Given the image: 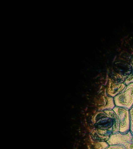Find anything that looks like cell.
<instances>
[{
    "label": "cell",
    "mask_w": 133,
    "mask_h": 149,
    "mask_svg": "<svg viewBox=\"0 0 133 149\" xmlns=\"http://www.w3.org/2000/svg\"><path fill=\"white\" fill-rule=\"evenodd\" d=\"M130 117V131L133 134V107L129 110Z\"/></svg>",
    "instance_id": "30bf717a"
},
{
    "label": "cell",
    "mask_w": 133,
    "mask_h": 149,
    "mask_svg": "<svg viewBox=\"0 0 133 149\" xmlns=\"http://www.w3.org/2000/svg\"><path fill=\"white\" fill-rule=\"evenodd\" d=\"M104 104L98 108L99 111H104L106 110H112L115 107L114 97L109 96H106L105 99Z\"/></svg>",
    "instance_id": "8992f818"
},
{
    "label": "cell",
    "mask_w": 133,
    "mask_h": 149,
    "mask_svg": "<svg viewBox=\"0 0 133 149\" xmlns=\"http://www.w3.org/2000/svg\"><path fill=\"white\" fill-rule=\"evenodd\" d=\"M105 149H126L122 146L120 145H111Z\"/></svg>",
    "instance_id": "8fae6325"
},
{
    "label": "cell",
    "mask_w": 133,
    "mask_h": 149,
    "mask_svg": "<svg viewBox=\"0 0 133 149\" xmlns=\"http://www.w3.org/2000/svg\"><path fill=\"white\" fill-rule=\"evenodd\" d=\"M109 145L107 142H95L94 144V149H105Z\"/></svg>",
    "instance_id": "9c48e42d"
},
{
    "label": "cell",
    "mask_w": 133,
    "mask_h": 149,
    "mask_svg": "<svg viewBox=\"0 0 133 149\" xmlns=\"http://www.w3.org/2000/svg\"><path fill=\"white\" fill-rule=\"evenodd\" d=\"M116 107L129 110L133 107V83L127 85L125 89L114 97Z\"/></svg>",
    "instance_id": "6da1fadb"
},
{
    "label": "cell",
    "mask_w": 133,
    "mask_h": 149,
    "mask_svg": "<svg viewBox=\"0 0 133 149\" xmlns=\"http://www.w3.org/2000/svg\"><path fill=\"white\" fill-rule=\"evenodd\" d=\"M103 111L113 121V134H114L120 132V124H119L118 118L115 112L113 110H106Z\"/></svg>",
    "instance_id": "5b68a950"
},
{
    "label": "cell",
    "mask_w": 133,
    "mask_h": 149,
    "mask_svg": "<svg viewBox=\"0 0 133 149\" xmlns=\"http://www.w3.org/2000/svg\"><path fill=\"white\" fill-rule=\"evenodd\" d=\"M127 86L124 83H116L112 78H109L106 87V92L108 96L114 97L121 93Z\"/></svg>",
    "instance_id": "277c9868"
},
{
    "label": "cell",
    "mask_w": 133,
    "mask_h": 149,
    "mask_svg": "<svg viewBox=\"0 0 133 149\" xmlns=\"http://www.w3.org/2000/svg\"><path fill=\"white\" fill-rule=\"evenodd\" d=\"M92 139L95 142H107L109 140L110 136H106L100 134L96 129L93 130L91 133Z\"/></svg>",
    "instance_id": "52a82bcc"
},
{
    "label": "cell",
    "mask_w": 133,
    "mask_h": 149,
    "mask_svg": "<svg viewBox=\"0 0 133 149\" xmlns=\"http://www.w3.org/2000/svg\"><path fill=\"white\" fill-rule=\"evenodd\" d=\"M132 58H133V54L132 55Z\"/></svg>",
    "instance_id": "7c38bea8"
},
{
    "label": "cell",
    "mask_w": 133,
    "mask_h": 149,
    "mask_svg": "<svg viewBox=\"0 0 133 149\" xmlns=\"http://www.w3.org/2000/svg\"><path fill=\"white\" fill-rule=\"evenodd\" d=\"M132 72L129 74L126 77L124 83L126 85H129V84L133 83V58L131 59Z\"/></svg>",
    "instance_id": "ba28073f"
},
{
    "label": "cell",
    "mask_w": 133,
    "mask_h": 149,
    "mask_svg": "<svg viewBox=\"0 0 133 149\" xmlns=\"http://www.w3.org/2000/svg\"><path fill=\"white\" fill-rule=\"evenodd\" d=\"M117 115L120 124V132L127 133L130 130V117L129 109L115 107L113 109Z\"/></svg>",
    "instance_id": "3957f363"
},
{
    "label": "cell",
    "mask_w": 133,
    "mask_h": 149,
    "mask_svg": "<svg viewBox=\"0 0 133 149\" xmlns=\"http://www.w3.org/2000/svg\"><path fill=\"white\" fill-rule=\"evenodd\" d=\"M107 142L109 145H120L126 149H133V134L130 130L125 134L119 132L112 134Z\"/></svg>",
    "instance_id": "7a4b0ae2"
}]
</instances>
